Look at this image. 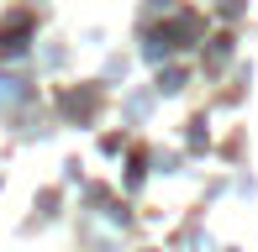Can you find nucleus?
<instances>
[{
    "mask_svg": "<svg viewBox=\"0 0 258 252\" xmlns=\"http://www.w3.org/2000/svg\"><path fill=\"white\" fill-rule=\"evenodd\" d=\"M63 110L79 116V121H90V116H95V89H74V95H63Z\"/></svg>",
    "mask_w": 258,
    "mask_h": 252,
    "instance_id": "nucleus-1",
    "label": "nucleus"
},
{
    "mask_svg": "<svg viewBox=\"0 0 258 252\" xmlns=\"http://www.w3.org/2000/svg\"><path fill=\"white\" fill-rule=\"evenodd\" d=\"M158 89H163V95H174V89H184V74H179V68H169V74H158Z\"/></svg>",
    "mask_w": 258,
    "mask_h": 252,
    "instance_id": "nucleus-2",
    "label": "nucleus"
},
{
    "mask_svg": "<svg viewBox=\"0 0 258 252\" xmlns=\"http://www.w3.org/2000/svg\"><path fill=\"white\" fill-rule=\"evenodd\" d=\"M21 95H27V89H21L16 79H0V105H11V100H21Z\"/></svg>",
    "mask_w": 258,
    "mask_h": 252,
    "instance_id": "nucleus-3",
    "label": "nucleus"
},
{
    "mask_svg": "<svg viewBox=\"0 0 258 252\" xmlns=\"http://www.w3.org/2000/svg\"><path fill=\"white\" fill-rule=\"evenodd\" d=\"M227 53H232V42H227V37H216V42H211V68L227 63Z\"/></svg>",
    "mask_w": 258,
    "mask_h": 252,
    "instance_id": "nucleus-4",
    "label": "nucleus"
},
{
    "mask_svg": "<svg viewBox=\"0 0 258 252\" xmlns=\"http://www.w3.org/2000/svg\"><path fill=\"white\" fill-rule=\"evenodd\" d=\"M221 11H227V16H232V11H242V0H221Z\"/></svg>",
    "mask_w": 258,
    "mask_h": 252,
    "instance_id": "nucleus-5",
    "label": "nucleus"
}]
</instances>
